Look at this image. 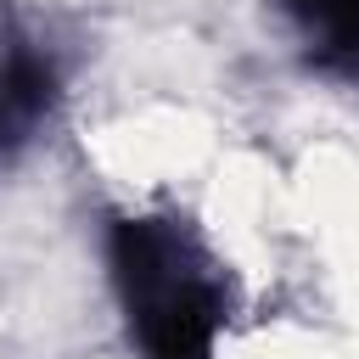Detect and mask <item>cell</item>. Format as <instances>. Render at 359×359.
I'll list each match as a JSON object with an SVG mask.
<instances>
[{"label":"cell","instance_id":"cell-1","mask_svg":"<svg viewBox=\"0 0 359 359\" xmlns=\"http://www.w3.org/2000/svg\"><path fill=\"white\" fill-rule=\"evenodd\" d=\"M107 269L140 359H219L230 320L224 269L174 213H129L107 230Z\"/></svg>","mask_w":359,"mask_h":359},{"label":"cell","instance_id":"cell-2","mask_svg":"<svg viewBox=\"0 0 359 359\" xmlns=\"http://www.w3.org/2000/svg\"><path fill=\"white\" fill-rule=\"evenodd\" d=\"M297 28L303 62L331 79H359V0H275Z\"/></svg>","mask_w":359,"mask_h":359}]
</instances>
